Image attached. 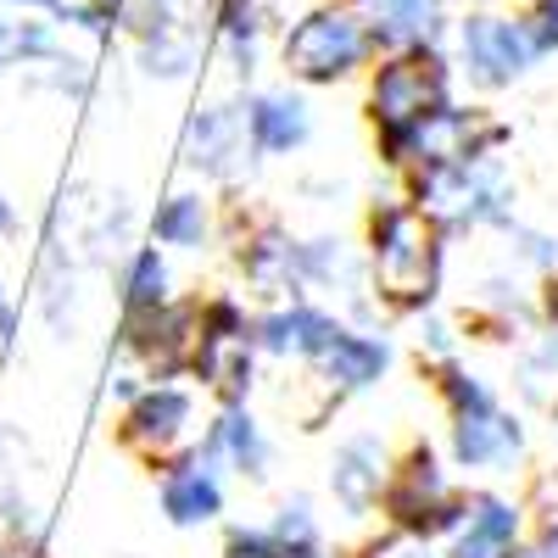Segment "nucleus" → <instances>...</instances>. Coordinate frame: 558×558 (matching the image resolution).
I'll use <instances>...</instances> for the list:
<instances>
[{
    "instance_id": "6ab92c4d",
    "label": "nucleus",
    "mask_w": 558,
    "mask_h": 558,
    "mask_svg": "<svg viewBox=\"0 0 558 558\" xmlns=\"http://www.w3.org/2000/svg\"><path fill=\"white\" fill-rule=\"evenodd\" d=\"M246 129L257 157H296L313 140V107L296 89H252L246 96Z\"/></svg>"
},
{
    "instance_id": "bb28decb",
    "label": "nucleus",
    "mask_w": 558,
    "mask_h": 558,
    "mask_svg": "<svg viewBox=\"0 0 558 558\" xmlns=\"http://www.w3.org/2000/svg\"><path fill=\"white\" fill-rule=\"evenodd\" d=\"M129 235H134V207L123 196H112V202L96 207V218L84 223V235H78L73 252H78V263H112L118 252H134Z\"/></svg>"
},
{
    "instance_id": "ddd939ff",
    "label": "nucleus",
    "mask_w": 558,
    "mask_h": 558,
    "mask_svg": "<svg viewBox=\"0 0 558 558\" xmlns=\"http://www.w3.org/2000/svg\"><path fill=\"white\" fill-rule=\"evenodd\" d=\"M307 368V380L313 386H324L330 397H363V391H375L380 380H386V368H391V341L380 336V330H363V324H352V318H341L336 324V336L324 341V352L313 357V363H302Z\"/></svg>"
},
{
    "instance_id": "f8f14e48",
    "label": "nucleus",
    "mask_w": 558,
    "mask_h": 558,
    "mask_svg": "<svg viewBox=\"0 0 558 558\" xmlns=\"http://www.w3.org/2000/svg\"><path fill=\"white\" fill-rule=\"evenodd\" d=\"M229 246H235V268L257 296L268 302L307 296L302 291V235H291L279 218H246V235L229 229Z\"/></svg>"
},
{
    "instance_id": "39448f33",
    "label": "nucleus",
    "mask_w": 558,
    "mask_h": 558,
    "mask_svg": "<svg viewBox=\"0 0 558 558\" xmlns=\"http://www.w3.org/2000/svg\"><path fill=\"white\" fill-rule=\"evenodd\" d=\"M257 341H252V313L241 296L213 291L196 302V352H191V380L218 402L235 408L252 402L257 386Z\"/></svg>"
},
{
    "instance_id": "c85d7f7f",
    "label": "nucleus",
    "mask_w": 558,
    "mask_h": 558,
    "mask_svg": "<svg viewBox=\"0 0 558 558\" xmlns=\"http://www.w3.org/2000/svg\"><path fill=\"white\" fill-rule=\"evenodd\" d=\"M28 84H34V89H51V96H62V101H73V107H89V96H96V68H89L84 57L57 51L51 62L28 68Z\"/></svg>"
},
{
    "instance_id": "412c9836",
    "label": "nucleus",
    "mask_w": 558,
    "mask_h": 558,
    "mask_svg": "<svg viewBox=\"0 0 558 558\" xmlns=\"http://www.w3.org/2000/svg\"><path fill=\"white\" fill-rule=\"evenodd\" d=\"M39 318L51 324V336L68 341L78 324V252L45 229V257H39Z\"/></svg>"
},
{
    "instance_id": "4468645a",
    "label": "nucleus",
    "mask_w": 558,
    "mask_h": 558,
    "mask_svg": "<svg viewBox=\"0 0 558 558\" xmlns=\"http://www.w3.org/2000/svg\"><path fill=\"white\" fill-rule=\"evenodd\" d=\"M531 542V508L508 492H463V525L447 536V558H514Z\"/></svg>"
},
{
    "instance_id": "473e14b6",
    "label": "nucleus",
    "mask_w": 558,
    "mask_h": 558,
    "mask_svg": "<svg viewBox=\"0 0 558 558\" xmlns=\"http://www.w3.org/2000/svg\"><path fill=\"white\" fill-rule=\"evenodd\" d=\"M223 558H286V547H279V536L268 525H229Z\"/></svg>"
},
{
    "instance_id": "7c9ffc66",
    "label": "nucleus",
    "mask_w": 558,
    "mask_h": 558,
    "mask_svg": "<svg viewBox=\"0 0 558 558\" xmlns=\"http://www.w3.org/2000/svg\"><path fill=\"white\" fill-rule=\"evenodd\" d=\"M508 235V257H514L520 268H531V274H558V235H547V229H531V223H508L502 229Z\"/></svg>"
},
{
    "instance_id": "2f4dec72",
    "label": "nucleus",
    "mask_w": 558,
    "mask_h": 558,
    "mask_svg": "<svg viewBox=\"0 0 558 558\" xmlns=\"http://www.w3.org/2000/svg\"><path fill=\"white\" fill-rule=\"evenodd\" d=\"M357 558H447V553L436 542H425V536H408V531H391L386 525V536H368L357 547Z\"/></svg>"
},
{
    "instance_id": "cd10ccee",
    "label": "nucleus",
    "mask_w": 558,
    "mask_h": 558,
    "mask_svg": "<svg viewBox=\"0 0 558 558\" xmlns=\"http://www.w3.org/2000/svg\"><path fill=\"white\" fill-rule=\"evenodd\" d=\"M520 397L547 408L558 397V330L542 324V330L520 347Z\"/></svg>"
},
{
    "instance_id": "72a5a7b5",
    "label": "nucleus",
    "mask_w": 558,
    "mask_h": 558,
    "mask_svg": "<svg viewBox=\"0 0 558 558\" xmlns=\"http://www.w3.org/2000/svg\"><path fill=\"white\" fill-rule=\"evenodd\" d=\"M418 324V357H425V363H447V357H458V330H452V324L430 307V313H418L413 318Z\"/></svg>"
},
{
    "instance_id": "4be33fe9",
    "label": "nucleus",
    "mask_w": 558,
    "mask_h": 558,
    "mask_svg": "<svg viewBox=\"0 0 558 558\" xmlns=\"http://www.w3.org/2000/svg\"><path fill=\"white\" fill-rule=\"evenodd\" d=\"M263 28H268L263 0H213V39H218L229 73H235L241 84L263 62Z\"/></svg>"
},
{
    "instance_id": "1a4fd4ad",
    "label": "nucleus",
    "mask_w": 558,
    "mask_h": 558,
    "mask_svg": "<svg viewBox=\"0 0 558 558\" xmlns=\"http://www.w3.org/2000/svg\"><path fill=\"white\" fill-rule=\"evenodd\" d=\"M179 162L207 184H229V191H235L241 179H252L257 146H252V129H246V101L223 96V101L196 107L184 118V134H179Z\"/></svg>"
},
{
    "instance_id": "b1692460",
    "label": "nucleus",
    "mask_w": 558,
    "mask_h": 558,
    "mask_svg": "<svg viewBox=\"0 0 558 558\" xmlns=\"http://www.w3.org/2000/svg\"><path fill=\"white\" fill-rule=\"evenodd\" d=\"M173 302V268H168V246H134L123 252V268H118V307L123 318H146L157 307Z\"/></svg>"
},
{
    "instance_id": "9d476101",
    "label": "nucleus",
    "mask_w": 558,
    "mask_h": 558,
    "mask_svg": "<svg viewBox=\"0 0 558 558\" xmlns=\"http://www.w3.org/2000/svg\"><path fill=\"white\" fill-rule=\"evenodd\" d=\"M191 352H196V302L179 296L146 318H123L118 330V357L146 380H191Z\"/></svg>"
},
{
    "instance_id": "2eb2a0df",
    "label": "nucleus",
    "mask_w": 558,
    "mask_h": 558,
    "mask_svg": "<svg viewBox=\"0 0 558 558\" xmlns=\"http://www.w3.org/2000/svg\"><path fill=\"white\" fill-rule=\"evenodd\" d=\"M391 441L380 430H352L336 452H330V497L336 508L363 525V520H375L380 514V497H386V481H391Z\"/></svg>"
},
{
    "instance_id": "f3484780",
    "label": "nucleus",
    "mask_w": 558,
    "mask_h": 558,
    "mask_svg": "<svg viewBox=\"0 0 558 558\" xmlns=\"http://www.w3.org/2000/svg\"><path fill=\"white\" fill-rule=\"evenodd\" d=\"M536 330H542V302L525 296V286H514L508 274H486L475 302L463 307V336L492 347H525Z\"/></svg>"
},
{
    "instance_id": "4c0bfd02",
    "label": "nucleus",
    "mask_w": 558,
    "mask_h": 558,
    "mask_svg": "<svg viewBox=\"0 0 558 558\" xmlns=\"http://www.w3.org/2000/svg\"><path fill=\"white\" fill-rule=\"evenodd\" d=\"M536 302H542V324H553V330H558V274H547V279H542Z\"/></svg>"
},
{
    "instance_id": "37998d69",
    "label": "nucleus",
    "mask_w": 558,
    "mask_h": 558,
    "mask_svg": "<svg viewBox=\"0 0 558 558\" xmlns=\"http://www.w3.org/2000/svg\"><path fill=\"white\" fill-rule=\"evenodd\" d=\"M514 558H542V547H536V542H525V547H520Z\"/></svg>"
},
{
    "instance_id": "5701e85b",
    "label": "nucleus",
    "mask_w": 558,
    "mask_h": 558,
    "mask_svg": "<svg viewBox=\"0 0 558 558\" xmlns=\"http://www.w3.org/2000/svg\"><path fill=\"white\" fill-rule=\"evenodd\" d=\"M218 235V213L207 191H168L151 213V241L168 252H202Z\"/></svg>"
},
{
    "instance_id": "e433bc0d",
    "label": "nucleus",
    "mask_w": 558,
    "mask_h": 558,
    "mask_svg": "<svg viewBox=\"0 0 558 558\" xmlns=\"http://www.w3.org/2000/svg\"><path fill=\"white\" fill-rule=\"evenodd\" d=\"M7 12H34V17H62L68 0H0Z\"/></svg>"
},
{
    "instance_id": "c756f323",
    "label": "nucleus",
    "mask_w": 558,
    "mask_h": 558,
    "mask_svg": "<svg viewBox=\"0 0 558 558\" xmlns=\"http://www.w3.org/2000/svg\"><path fill=\"white\" fill-rule=\"evenodd\" d=\"M268 531L279 536V547L286 553H302V547H324L330 536H324V520H318V502L307 497V492H291L286 502L274 508V520H268Z\"/></svg>"
},
{
    "instance_id": "f03ea898",
    "label": "nucleus",
    "mask_w": 558,
    "mask_h": 558,
    "mask_svg": "<svg viewBox=\"0 0 558 558\" xmlns=\"http://www.w3.org/2000/svg\"><path fill=\"white\" fill-rule=\"evenodd\" d=\"M452 107V62L441 45H408V51H386L368 68V129H375V151L391 162L408 140L425 129L436 112Z\"/></svg>"
},
{
    "instance_id": "c03bdc74",
    "label": "nucleus",
    "mask_w": 558,
    "mask_h": 558,
    "mask_svg": "<svg viewBox=\"0 0 558 558\" xmlns=\"http://www.w3.org/2000/svg\"><path fill=\"white\" fill-rule=\"evenodd\" d=\"M547 413H553V436H558V397H553V402H547Z\"/></svg>"
},
{
    "instance_id": "ea45409f",
    "label": "nucleus",
    "mask_w": 558,
    "mask_h": 558,
    "mask_svg": "<svg viewBox=\"0 0 558 558\" xmlns=\"http://www.w3.org/2000/svg\"><path fill=\"white\" fill-rule=\"evenodd\" d=\"M0 235H17V207L7 191H0Z\"/></svg>"
},
{
    "instance_id": "a18cd8bd",
    "label": "nucleus",
    "mask_w": 558,
    "mask_h": 558,
    "mask_svg": "<svg viewBox=\"0 0 558 558\" xmlns=\"http://www.w3.org/2000/svg\"><path fill=\"white\" fill-rule=\"evenodd\" d=\"M470 7H492V0H470Z\"/></svg>"
},
{
    "instance_id": "7ed1b4c3",
    "label": "nucleus",
    "mask_w": 558,
    "mask_h": 558,
    "mask_svg": "<svg viewBox=\"0 0 558 558\" xmlns=\"http://www.w3.org/2000/svg\"><path fill=\"white\" fill-rule=\"evenodd\" d=\"M402 196L452 241L463 229H497L502 235V229L514 223L520 184H514L502 157H458V162H436V168L408 173Z\"/></svg>"
},
{
    "instance_id": "dca6fc26",
    "label": "nucleus",
    "mask_w": 558,
    "mask_h": 558,
    "mask_svg": "<svg viewBox=\"0 0 558 558\" xmlns=\"http://www.w3.org/2000/svg\"><path fill=\"white\" fill-rule=\"evenodd\" d=\"M157 502H162V520L173 531H202V525H218L223 514V470L207 463L196 447L179 452L173 463L157 470Z\"/></svg>"
},
{
    "instance_id": "aec40b11",
    "label": "nucleus",
    "mask_w": 558,
    "mask_h": 558,
    "mask_svg": "<svg viewBox=\"0 0 558 558\" xmlns=\"http://www.w3.org/2000/svg\"><path fill=\"white\" fill-rule=\"evenodd\" d=\"M352 7L368 17V34H375L380 57L447 39V0H352Z\"/></svg>"
},
{
    "instance_id": "a878e982",
    "label": "nucleus",
    "mask_w": 558,
    "mask_h": 558,
    "mask_svg": "<svg viewBox=\"0 0 558 558\" xmlns=\"http://www.w3.org/2000/svg\"><path fill=\"white\" fill-rule=\"evenodd\" d=\"M57 51H62L57 23H45L34 12H7V7H0V78L51 62Z\"/></svg>"
},
{
    "instance_id": "393cba45",
    "label": "nucleus",
    "mask_w": 558,
    "mask_h": 558,
    "mask_svg": "<svg viewBox=\"0 0 558 558\" xmlns=\"http://www.w3.org/2000/svg\"><path fill=\"white\" fill-rule=\"evenodd\" d=\"M202 34L196 23H173V28H151V34H140L134 39V62L146 78L157 84H184V78H196L202 68Z\"/></svg>"
},
{
    "instance_id": "58836bf2",
    "label": "nucleus",
    "mask_w": 558,
    "mask_h": 558,
    "mask_svg": "<svg viewBox=\"0 0 558 558\" xmlns=\"http://www.w3.org/2000/svg\"><path fill=\"white\" fill-rule=\"evenodd\" d=\"M23 452V436L7 425V418H0V470H12V458Z\"/></svg>"
},
{
    "instance_id": "9b49d317",
    "label": "nucleus",
    "mask_w": 558,
    "mask_h": 558,
    "mask_svg": "<svg viewBox=\"0 0 558 558\" xmlns=\"http://www.w3.org/2000/svg\"><path fill=\"white\" fill-rule=\"evenodd\" d=\"M525 418L514 408H502V397L470 408V413H447V458L452 470H481V475H502L525 458Z\"/></svg>"
},
{
    "instance_id": "f257e3e1",
    "label": "nucleus",
    "mask_w": 558,
    "mask_h": 558,
    "mask_svg": "<svg viewBox=\"0 0 558 558\" xmlns=\"http://www.w3.org/2000/svg\"><path fill=\"white\" fill-rule=\"evenodd\" d=\"M363 263L380 313L418 318L441 302L447 235L408 196H375V207L363 218Z\"/></svg>"
},
{
    "instance_id": "a211bd4d",
    "label": "nucleus",
    "mask_w": 558,
    "mask_h": 558,
    "mask_svg": "<svg viewBox=\"0 0 558 558\" xmlns=\"http://www.w3.org/2000/svg\"><path fill=\"white\" fill-rule=\"evenodd\" d=\"M196 452H202L207 463H218L223 475H241V481H252V486L268 481V463H274V441H268L263 418H257L246 402L218 408L213 425H207L202 441H196Z\"/></svg>"
},
{
    "instance_id": "20e7f679",
    "label": "nucleus",
    "mask_w": 558,
    "mask_h": 558,
    "mask_svg": "<svg viewBox=\"0 0 558 558\" xmlns=\"http://www.w3.org/2000/svg\"><path fill=\"white\" fill-rule=\"evenodd\" d=\"M375 57H380V45H375L368 17L352 7V0H324V7L302 12L286 28V39H279V68H286L296 84H313V89L347 84Z\"/></svg>"
},
{
    "instance_id": "423d86ee",
    "label": "nucleus",
    "mask_w": 558,
    "mask_h": 558,
    "mask_svg": "<svg viewBox=\"0 0 558 558\" xmlns=\"http://www.w3.org/2000/svg\"><path fill=\"white\" fill-rule=\"evenodd\" d=\"M380 520L391 531L425 536V542H447L463 525V492L452 486L447 463L430 441H408L397 452L386 497H380Z\"/></svg>"
},
{
    "instance_id": "0eeeda50",
    "label": "nucleus",
    "mask_w": 558,
    "mask_h": 558,
    "mask_svg": "<svg viewBox=\"0 0 558 558\" xmlns=\"http://www.w3.org/2000/svg\"><path fill=\"white\" fill-rule=\"evenodd\" d=\"M452 45H458V68L475 89L497 96V89H514L536 62V39L525 28V17L514 12H497V7H470L458 23H452Z\"/></svg>"
},
{
    "instance_id": "c9c22d12",
    "label": "nucleus",
    "mask_w": 558,
    "mask_h": 558,
    "mask_svg": "<svg viewBox=\"0 0 558 558\" xmlns=\"http://www.w3.org/2000/svg\"><path fill=\"white\" fill-rule=\"evenodd\" d=\"M17 341V302L7 291V279H0V347H12Z\"/></svg>"
},
{
    "instance_id": "79ce46f5",
    "label": "nucleus",
    "mask_w": 558,
    "mask_h": 558,
    "mask_svg": "<svg viewBox=\"0 0 558 558\" xmlns=\"http://www.w3.org/2000/svg\"><path fill=\"white\" fill-rule=\"evenodd\" d=\"M286 558H341V553H330V542H324V547H302V553H286Z\"/></svg>"
},
{
    "instance_id": "a19ab883",
    "label": "nucleus",
    "mask_w": 558,
    "mask_h": 558,
    "mask_svg": "<svg viewBox=\"0 0 558 558\" xmlns=\"http://www.w3.org/2000/svg\"><path fill=\"white\" fill-rule=\"evenodd\" d=\"M89 7H96V12H107L118 28H123V17H129V0H89Z\"/></svg>"
},
{
    "instance_id": "f704fd0d",
    "label": "nucleus",
    "mask_w": 558,
    "mask_h": 558,
    "mask_svg": "<svg viewBox=\"0 0 558 558\" xmlns=\"http://www.w3.org/2000/svg\"><path fill=\"white\" fill-rule=\"evenodd\" d=\"M520 17H525V28L536 39V51L553 57L558 51V0H531V12H520Z\"/></svg>"
},
{
    "instance_id": "6e6552de",
    "label": "nucleus",
    "mask_w": 558,
    "mask_h": 558,
    "mask_svg": "<svg viewBox=\"0 0 558 558\" xmlns=\"http://www.w3.org/2000/svg\"><path fill=\"white\" fill-rule=\"evenodd\" d=\"M196 436V397L184 391L179 380H151L140 386L123 413H118V447L129 458H140L146 470H162L179 452H191Z\"/></svg>"
}]
</instances>
